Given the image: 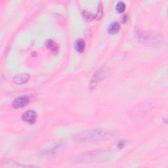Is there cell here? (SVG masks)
I'll return each instance as SVG.
<instances>
[{
    "label": "cell",
    "instance_id": "obj_3",
    "mask_svg": "<svg viewBox=\"0 0 168 168\" xmlns=\"http://www.w3.org/2000/svg\"><path fill=\"white\" fill-rule=\"evenodd\" d=\"M29 97L28 96L24 95L18 97L13 101L12 105L15 109H21L25 107L29 103Z\"/></svg>",
    "mask_w": 168,
    "mask_h": 168
},
{
    "label": "cell",
    "instance_id": "obj_13",
    "mask_svg": "<svg viewBox=\"0 0 168 168\" xmlns=\"http://www.w3.org/2000/svg\"><path fill=\"white\" fill-rule=\"evenodd\" d=\"M125 143H124V141H120L118 144V147L119 148H122L124 147Z\"/></svg>",
    "mask_w": 168,
    "mask_h": 168
},
{
    "label": "cell",
    "instance_id": "obj_14",
    "mask_svg": "<svg viewBox=\"0 0 168 168\" xmlns=\"http://www.w3.org/2000/svg\"><path fill=\"white\" fill-rule=\"evenodd\" d=\"M126 21H127V17H126V15H124L123 21H124V22H125Z\"/></svg>",
    "mask_w": 168,
    "mask_h": 168
},
{
    "label": "cell",
    "instance_id": "obj_8",
    "mask_svg": "<svg viewBox=\"0 0 168 168\" xmlns=\"http://www.w3.org/2000/svg\"><path fill=\"white\" fill-rule=\"evenodd\" d=\"M102 71L101 70H99V71H98L97 73H95L94 74V76H93V78H92V80L91 81V83H90V87L91 88H94L95 87L97 83L99 82V79L101 78V76H102Z\"/></svg>",
    "mask_w": 168,
    "mask_h": 168
},
{
    "label": "cell",
    "instance_id": "obj_6",
    "mask_svg": "<svg viewBox=\"0 0 168 168\" xmlns=\"http://www.w3.org/2000/svg\"><path fill=\"white\" fill-rule=\"evenodd\" d=\"M45 46L49 49L55 54H57L59 52V46L52 40H48L45 41Z\"/></svg>",
    "mask_w": 168,
    "mask_h": 168
},
{
    "label": "cell",
    "instance_id": "obj_10",
    "mask_svg": "<svg viewBox=\"0 0 168 168\" xmlns=\"http://www.w3.org/2000/svg\"><path fill=\"white\" fill-rule=\"evenodd\" d=\"M125 4L123 2H119L116 6V9L119 13H122L125 11Z\"/></svg>",
    "mask_w": 168,
    "mask_h": 168
},
{
    "label": "cell",
    "instance_id": "obj_1",
    "mask_svg": "<svg viewBox=\"0 0 168 168\" xmlns=\"http://www.w3.org/2000/svg\"><path fill=\"white\" fill-rule=\"evenodd\" d=\"M110 158L111 155L108 152L94 151L80 154L72 158V159L73 162H76L78 164H94L106 162Z\"/></svg>",
    "mask_w": 168,
    "mask_h": 168
},
{
    "label": "cell",
    "instance_id": "obj_4",
    "mask_svg": "<svg viewBox=\"0 0 168 168\" xmlns=\"http://www.w3.org/2000/svg\"><path fill=\"white\" fill-rule=\"evenodd\" d=\"M22 120L30 124H34L37 119V114L34 110H29L22 114Z\"/></svg>",
    "mask_w": 168,
    "mask_h": 168
},
{
    "label": "cell",
    "instance_id": "obj_11",
    "mask_svg": "<svg viewBox=\"0 0 168 168\" xmlns=\"http://www.w3.org/2000/svg\"><path fill=\"white\" fill-rule=\"evenodd\" d=\"M102 14H103V11H102V5L99 4V7H98L97 13L96 15H95V18H97V19H100V18H101V17L102 16Z\"/></svg>",
    "mask_w": 168,
    "mask_h": 168
},
{
    "label": "cell",
    "instance_id": "obj_7",
    "mask_svg": "<svg viewBox=\"0 0 168 168\" xmlns=\"http://www.w3.org/2000/svg\"><path fill=\"white\" fill-rule=\"evenodd\" d=\"M86 43L85 41L82 39L78 40L75 43V49L78 53H82L85 50Z\"/></svg>",
    "mask_w": 168,
    "mask_h": 168
},
{
    "label": "cell",
    "instance_id": "obj_2",
    "mask_svg": "<svg viewBox=\"0 0 168 168\" xmlns=\"http://www.w3.org/2000/svg\"><path fill=\"white\" fill-rule=\"evenodd\" d=\"M113 133L110 131L102 129H91L78 133L74 137V140L80 142H89L99 140H105L110 138Z\"/></svg>",
    "mask_w": 168,
    "mask_h": 168
},
{
    "label": "cell",
    "instance_id": "obj_12",
    "mask_svg": "<svg viewBox=\"0 0 168 168\" xmlns=\"http://www.w3.org/2000/svg\"><path fill=\"white\" fill-rule=\"evenodd\" d=\"M83 17L85 18L87 20V21H92V20L94 19V18H95V15H91V13H90L88 11H87L86 10L83 11Z\"/></svg>",
    "mask_w": 168,
    "mask_h": 168
},
{
    "label": "cell",
    "instance_id": "obj_9",
    "mask_svg": "<svg viewBox=\"0 0 168 168\" xmlns=\"http://www.w3.org/2000/svg\"><path fill=\"white\" fill-rule=\"evenodd\" d=\"M120 26L118 22H113L110 24L108 28V32L109 33L111 34H114L120 30Z\"/></svg>",
    "mask_w": 168,
    "mask_h": 168
},
{
    "label": "cell",
    "instance_id": "obj_5",
    "mask_svg": "<svg viewBox=\"0 0 168 168\" xmlns=\"http://www.w3.org/2000/svg\"><path fill=\"white\" fill-rule=\"evenodd\" d=\"M30 79V75L28 73H22L17 75L13 79V82L18 85H22L26 83Z\"/></svg>",
    "mask_w": 168,
    "mask_h": 168
}]
</instances>
